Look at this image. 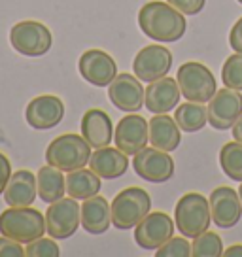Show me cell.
Masks as SVG:
<instances>
[{
  "label": "cell",
  "mask_w": 242,
  "mask_h": 257,
  "mask_svg": "<svg viewBox=\"0 0 242 257\" xmlns=\"http://www.w3.org/2000/svg\"><path fill=\"white\" fill-rule=\"evenodd\" d=\"M138 27L148 38L157 42H178L187 31V21L169 2H148L138 12Z\"/></svg>",
  "instance_id": "cell-1"
},
{
  "label": "cell",
  "mask_w": 242,
  "mask_h": 257,
  "mask_svg": "<svg viewBox=\"0 0 242 257\" xmlns=\"http://www.w3.org/2000/svg\"><path fill=\"white\" fill-rule=\"evenodd\" d=\"M0 233L21 244H29L48 233L46 216L31 206H10L0 214Z\"/></svg>",
  "instance_id": "cell-2"
},
{
  "label": "cell",
  "mask_w": 242,
  "mask_h": 257,
  "mask_svg": "<svg viewBox=\"0 0 242 257\" xmlns=\"http://www.w3.org/2000/svg\"><path fill=\"white\" fill-rule=\"evenodd\" d=\"M174 223L178 233L186 238H197L199 234L208 231L212 223L210 201L201 193H186L174 208Z\"/></svg>",
  "instance_id": "cell-3"
},
{
  "label": "cell",
  "mask_w": 242,
  "mask_h": 257,
  "mask_svg": "<svg viewBox=\"0 0 242 257\" xmlns=\"http://www.w3.org/2000/svg\"><path fill=\"white\" fill-rule=\"evenodd\" d=\"M112 223L115 229L129 231L135 229L152 210V199L142 187H127L113 197L110 202Z\"/></svg>",
  "instance_id": "cell-4"
},
{
  "label": "cell",
  "mask_w": 242,
  "mask_h": 257,
  "mask_svg": "<svg viewBox=\"0 0 242 257\" xmlns=\"http://www.w3.org/2000/svg\"><path fill=\"white\" fill-rule=\"evenodd\" d=\"M91 159V146L80 135H61L46 150V161L51 167H57L63 172H72L83 169Z\"/></svg>",
  "instance_id": "cell-5"
},
{
  "label": "cell",
  "mask_w": 242,
  "mask_h": 257,
  "mask_svg": "<svg viewBox=\"0 0 242 257\" xmlns=\"http://www.w3.org/2000/svg\"><path fill=\"white\" fill-rule=\"evenodd\" d=\"M176 81L180 85L182 96L191 100V102H210V98L216 95L218 91V83L214 74L210 72L208 66H204L202 63H184L178 68Z\"/></svg>",
  "instance_id": "cell-6"
},
{
  "label": "cell",
  "mask_w": 242,
  "mask_h": 257,
  "mask_svg": "<svg viewBox=\"0 0 242 257\" xmlns=\"http://www.w3.org/2000/svg\"><path fill=\"white\" fill-rule=\"evenodd\" d=\"M10 42L17 53L25 57L46 55L53 46V36L40 21H19L10 31Z\"/></svg>",
  "instance_id": "cell-7"
},
{
  "label": "cell",
  "mask_w": 242,
  "mask_h": 257,
  "mask_svg": "<svg viewBox=\"0 0 242 257\" xmlns=\"http://www.w3.org/2000/svg\"><path fill=\"white\" fill-rule=\"evenodd\" d=\"M81 223V206L76 199H59L46 210V231L55 240L70 238Z\"/></svg>",
  "instance_id": "cell-8"
},
{
  "label": "cell",
  "mask_w": 242,
  "mask_h": 257,
  "mask_svg": "<svg viewBox=\"0 0 242 257\" xmlns=\"http://www.w3.org/2000/svg\"><path fill=\"white\" fill-rule=\"evenodd\" d=\"M133 169L150 184H165L174 176V159L169 155V152L152 146L133 155Z\"/></svg>",
  "instance_id": "cell-9"
},
{
  "label": "cell",
  "mask_w": 242,
  "mask_h": 257,
  "mask_svg": "<svg viewBox=\"0 0 242 257\" xmlns=\"http://www.w3.org/2000/svg\"><path fill=\"white\" fill-rule=\"evenodd\" d=\"M208 123L216 131L233 128L236 119L242 115V95L234 89H219L208 102Z\"/></svg>",
  "instance_id": "cell-10"
},
{
  "label": "cell",
  "mask_w": 242,
  "mask_h": 257,
  "mask_svg": "<svg viewBox=\"0 0 242 257\" xmlns=\"http://www.w3.org/2000/svg\"><path fill=\"white\" fill-rule=\"evenodd\" d=\"M113 142L125 155H137L144 150L150 142V121H146L138 113H129L115 125L113 131Z\"/></svg>",
  "instance_id": "cell-11"
},
{
  "label": "cell",
  "mask_w": 242,
  "mask_h": 257,
  "mask_svg": "<svg viewBox=\"0 0 242 257\" xmlns=\"http://www.w3.org/2000/svg\"><path fill=\"white\" fill-rule=\"evenodd\" d=\"M170 66H172L170 49L163 48L159 44H152V46L142 48L137 53L135 63H133V70L140 81L152 83L155 80L165 78L169 74Z\"/></svg>",
  "instance_id": "cell-12"
},
{
  "label": "cell",
  "mask_w": 242,
  "mask_h": 257,
  "mask_svg": "<svg viewBox=\"0 0 242 257\" xmlns=\"http://www.w3.org/2000/svg\"><path fill=\"white\" fill-rule=\"evenodd\" d=\"M174 219L165 212H154L135 227V240L140 248L157 249L174 236Z\"/></svg>",
  "instance_id": "cell-13"
},
{
  "label": "cell",
  "mask_w": 242,
  "mask_h": 257,
  "mask_svg": "<svg viewBox=\"0 0 242 257\" xmlns=\"http://www.w3.org/2000/svg\"><path fill=\"white\" fill-rule=\"evenodd\" d=\"M78 70L81 78L91 85L106 87L117 76V63L102 49H87L78 61Z\"/></svg>",
  "instance_id": "cell-14"
},
{
  "label": "cell",
  "mask_w": 242,
  "mask_h": 257,
  "mask_svg": "<svg viewBox=\"0 0 242 257\" xmlns=\"http://www.w3.org/2000/svg\"><path fill=\"white\" fill-rule=\"evenodd\" d=\"M210 212H212V221L218 225L219 229H231L240 221L242 217V201L238 191L233 187H216L210 193Z\"/></svg>",
  "instance_id": "cell-15"
},
{
  "label": "cell",
  "mask_w": 242,
  "mask_h": 257,
  "mask_svg": "<svg viewBox=\"0 0 242 257\" xmlns=\"http://www.w3.org/2000/svg\"><path fill=\"white\" fill-rule=\"evenodd\" d=\"M108 98L121 112H138L144 106V87L137 76L117 74L108 85Z\"/></svg>",
  "instance_id": "cell-16"
},
{
  "label": "cell",
  "mask_w": 242,
  "mask_h": 257,
  "mask_svg": "<svg viewBox=\"0 0 242 257\" xmlns=\"http://www.w3.org/2000/svg\"><path fill=\"white\" fill-rule=\"evenodd\" d=\"M65 117V104L63 100L55 95H40L33 98L27 112L25 119L36 131H48V128L57 127Z\"/></svg>",
  "instance_id": "cell-17"
},
{
  "label": "cell",
  "mask_w": 242,
  "mask_h": 257,
  "mask_svg": "<svg viewBox=\"0 0 242 257\" xmlns=\"http://www.w3.org/2000/svg\"><path fill=\"white\" fill-rule=\"evenodd\" d=\"M182 98V91L176 80L161 78L152 81L144 91V106L152 113H167L172 112Z\"/></svg>",
  "instance_id": "cell-18"
},
{
  "label": "cell",
  "mask_w": 242,
  "mask_h": 257,
  "mask_svg": "<svg viewBox=\"0 0 242 257\" xmlns=\"http://www.w3.org/2000/svg\"><path fill=\"white\" fill-rule=\"evenodd\" d=\"M81 137L95 150L110 146L113 138V125L110 115L98 108L87 110L81 117Z\"/></svg>",
  "instance_id": "cell-19"
},
{
  "label": "cell",
  "mask_w": 242,
  "mask_h": 257,
  "mask_svg": "<svg viewBox=\"0 0 242 257\" xmlns=\"http://www.w3.org/2000/svg\"><path fill=\"white\" fill-rule=\"evenodd\" d=\"M89 167L93 172H97L100 178L113 180L123 176L129 169V155L121 152L119 148H98L95 153H91Z\"/></svg>",
  "instance_id": "cell-20"
},
{
  "label": "cell",
  "mask_w": 242,
  "mask_h": 257,
  "mask_svg": "<svg viewBox=\"0 0 242 257\" xmlns=\"http://www.w3.org/2000/svg\"><path fill=\"white\" fill-rule=\"evenodd\" d=\"M81 225L89 234H102L112 225V208L104 197L95 195L81 204Z\"/></svg>",
  "instance_id": "cell-21"
},
{
  "label": "cell",
  "mask_w": 242,
  "mask_h": 257,
  "mask_svg": "<svg viewBox=\"0 0 242 257\" xmlns=\"http://www.w3.org/2000/svg\"><path fill=\"white\" fill-rule=\"evenodd\" d=\"M38 195V184L36 176L31 170H17L12 174L6 191H4V201L8 206H31L36 201Z\"/></svg>",
  "instance_id": "cell-22"
},
{
  "label": "cell",
  "mask_w": 242,
  "mask_h": 257,
  "mask_svg": "<svg viewBox=\"0 0 242 257\" xmlns=\"http://www.w3.org/2000/svg\"><path fill=\"white\" fill-rule=\"evenodd\" d=\"M182 142L180 127L174 117L167 113H154L150 119V144L163 150V152H174Z\"/></svg>",
  "instance_id": "cell-23"
},
{
  "label": "cell",
  "mask_w": 242,
  "mask_h": 257,
  "mask_svg": "<svg viewBox=\"0 0 242 257\" xmlns=\"http://www.w3.org/2000/svg\"><path fill=\"white\" fill-rule=\"evenodd\" d=\"M100 176L97 172H93L91 169H76L72 172H68L66 176V193L68 197H72L76 201H85L98 195L100 191Z\"/></svg>",
  "instance_id": "cell-24"
},
{
  "label": "cell",
  "mask_w": 242,
  "mask_h": 257,
  "mask_svg": "<svg viewBox=\"0 0 242 257\" xmlns=\"http://www.w3.org/2000/svg\"><path fill=\"white\" fill-rule=\"evenodd\" d=\"M36 184H38V197L48 204L63 199V195L66 193V178L63 176V170L51 165H46L38 170Z\"/></svg>",
  "instance_id": "cell-25"
},
{
  "label": "cell",
  "mask_w": 242,
  "mask_h": 257,
  "mask_svg": "<svg viewBox=\"0 0 242 257\" xmlns=\"http://www.w3.org/2000/svg\"><path fill=\"white\" fill-rule=\"evenodd\" d=\"M174 119H176L178 127L182 128V131H186V133H197L208 121V112H206L204 104H201V102L187 100L186 104L176 108Z\"/></svg>",
  "instance_id": "cell-26"
},
{
  "label": "cell",
  "mask_w": 242,
  "mask_h": 257,
  "mask_svg": "<svg viewBox=\"0 0 242 257\" xmlns=\"http://www.w3.org/2000/svg\"><path fill=\"white\" fill-rule=\"evenodd\" d=\"M219 165L227 178L234 182H242V144L240 142H227L219 150Z\"/></svg>",
  "instance_id": "cell-27"
},
{
  "label": "cell",
  "mask_w": 242,
  "mask_h": 257,
  "mask_svg": "<svg viewBox=\"0 0 242 257\" xmlns=\"http://www.w3.org/2000/svg\"><path fill=\"white\" fill-rule=\"evenodd\" d=\"M191 255L195 257H219L223 255V242L218 233H210L204 231L193 238L191 244Z\"/></svg>",
  "instance_id": "cell-28"
},
{
  "label": "cell",
  "mask_w": 242,
  "mask_h": 257,
  "mask_svg": "<svg viewBox=\"0 0 242 257\" xmlns=\"http://www.w3.org/2000/svg\"><path fill=\"white\" fill-rule=\"evenodd\" d=\"M221 81L225 87L242 91V53L227 57L223 68H221Z\"/></svg>",
  "instance_id": "cell-29"
},
{
  "label": "cell",
  "mask_w": 242,
  "mask_h": 257,
  "mask_svg": "<svg viewBox=\"0 0 242 257\" xmlns=\"http://www.w3.org/2000/svg\"><path fill=\"white\" fill-rule=\"evenodd\" d=\"M25 253L29 257H57L61 255V249L57 246L55 238H36V240L29 242L27 248H25Z\"/></svg>",
  "instance_id": "cell-30"
},
{
  "label": "cell",
  "mask_w": 242,
  "mask_h": 257,
  "mask_svg": "<svg viewBox=\"0 0 242 257\" xmlns=\"http://www.w3.org/2000/svg\"><path fill=\"white\" fill-rule=\"evenodd\" d=\"M191 255V244L186 238L172 236L161 248L155 249V257H189Z\"/></svg>",
  "instance_id": "cell-31"
},
{
  "label": "cell",
  "mask_w": 242,
  "mask_h": 257,
  "mask_svg": "<svg viewBox=\"0 0 242 257\" xmlns=\"http://www.w3.org/2000/svg\"><path fill=\"white\" fill-rule=\"evenodd\" d=\"M167 2L184 16H197L206 6V0H167Z\"/></svg>",
  "instance_id": "cell-32"
},
{
  "label": "cell",
  "mask_w": 242,
  "mask_h": 257,
  "mask_svg": "<svg viewBox=\"0 0 242 257\" xmlns=\"http://www.w3.org/2000/svg\"><path fill=\"white\" fill-rule=\"evenodd\" d=\"M25 253L21 242L14 240V238H8V236H0V257H23Z\"/></svg>",
  "instance_id": "cell-33"
},
{
  "label": "cell",
  "mask_w": 242,
  "mask_h": 257,
  "mask_svg": "<svg viewBox=\"0 0 242 257\" xmlns=\"http://www.w3.org/2000/svg\"><path fill=\"white\" fill-rule=\"evenodd\" d=\"M12 174H14L12 163L4 153H0V195H4V191H6V185H8Z\"/></svg>",
  "instance_id": "cell-34"
},
{
  "label": "cell",
  "mask_w": 242,
  "mask_h": 257,
  "mask_svg": "<svg viewBox=\"0 0 242 257\" xmlns=\"http://www.w3.org/2000/svg\"><path fill=\"white\" fill-rule=\"evenodd\" d=\"M229 46L236 53H242V17L233 25V29L229 32Z\"/></svg>",
  "instance_id": "cell-35"
},
{
  "label": "cell",
  "mask_w": 242,
  "mask_h": 257,
  "mask_svg": "<svg viewBox=\"0 0 242 257\" xmlns=\"http://www.w3.org/2000/svg\"><path fill=\"white\" fill-rule=\"evenodd\" d=\"M225 257H242V244H233L231 248L223 249Z\"/></svg>",
  "instance_id": "cell-36"
},
{
  "label": "cell",
  "mask_w": 242,
  "mask_h": 257,
  "mask_svg": "<svg viewBox=\"0 0 242 257\" xmlns=\"http://www.w3.org/2000/svg\"><path fill=\"white\" fill-rule=\"evenodd\" d=\"M233 140H236V142H240L242 144V115L233 125Z\"/></svg>",
  "instance_id": "cell-37"
},
{
  "label": "cell",
  "mask_w": 242,
  "mask_h": 257,
  "mask_svg": "<svg viewBox=\"0 0 242 257\" xmlns=\"http://www.w3.org/2000/svg\"><path fill=\"white\" fill-rule=\"evenodd\" d=\"M238 195H240V201H242V182H240V187H238Z\"/></svg>",
  "instance_id": "cell-38"
},
{
  "label": "cell",
  "mask_w": 242,
  "mask_h": 257,
  "mask_svg": "<svg viewBox=\"0 0 242 257\" xmlns=\"http://www.w3.org/2000/svg\"><path fill=\"white\" fill-rule=\"evenodd\" d=\"M238 2H240V4H242V0H238Z\"/></svg>",
  "instance_id": "cell-39"
}]
</instances>
